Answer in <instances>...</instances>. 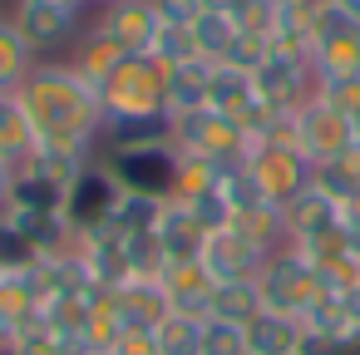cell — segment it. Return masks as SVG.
Wrapping results in <instances>:
<instances>
[{
  "instance_id": "obj_1",
  "label": "cell",
  "mask_w": 360,
  "mask_h": 355,
  "mask_svg": "<svg viewBox=\"0 0 360 355\" xmlns=\"http://www.w3.org/2000/svg\"><path fill=\"white\" fill-rule=\"evenodd\" d=\"M30 124H35V138L40 148L50 153H75V158H99V143H104V99L94 84H84L70 60H40L35 75L15 89Z\"/></svg>"
},
{
  "instance_id": "obj_2",
  "label": "cell",
  "mask_w": 360,
  "mask_h": 355,
  "mask_svg": "<svg viewBox=\"0 0 360 355\" xmlns=\"http://www.w3.org/2000/svg\"><path fill=\"white\" fill-rule=\"evenodd\" d=\"M109 119H163L168 114V65L158 55H124L99 89Z\"/></svg>"
},
{
  "instance_id": "obj_3",
  "label": "cell",
  "mask_w": 360,
  "mask_h": 355,
  "mask_svg": "<svg viewBox=\"0 0 360 355\" xmlns=\"http://www.w3.org/2000/svg\"><path fill=\"white\" fill-rule=\"evenodd\" d=\"M6 15L15 20V30L30 40V50H35L40 60H65L70 45H75V40L84 35V25H89V11L65 6V0H11Z\"/></svg>"
},
{
  "instance_id": "obj_4",
  "label": "cell",
  "mask_w": 360,
  "mask_h": 355,
  "mask_svg": "<svg viewBox=\"0 0 360 355\" xmlns=\"http://www.w3.org/2000/svg\"><path fill=\"white\" fill-rule=\"evenodd\" d=\"M257 291H262V306H266V311L301 321V316L316 306V296H321V276H316V266L286 242V247H276L271 262L262 266Z\"/></svg>"
},
{
  "instance_id": "obj_5",
  "label": "cell",
  "mask_w": 360,
  "mask_h": 355,
  "mask_svg": "<svg viewBox=\"0 0 360 355\" xmlns=\"http://www.w3.org/2000/svg\"><path fill=\"white\" fill-rule=\"evenodd\" d=\"M173 148L178 153H193V158H207V163H242L252 138L237 119L217 114V109H193V114H178L173 119Z\"/></svg>"
},
{
  "instance_id": "obj_6",
  "label": "cell",
  "mask_w": 360,
  "mask_h": 355,
  "mask_svg": "<svg viewBox=\"0 0 360 355\" xmlns=\"http://www.w3.org/2000/svg\"><path fill=\"white\" fill-rule=\"evenodd\" d=\"M242 163H247L252 178L262 183L266 202H276V207H286L291 198H301V193L311 188V178H316V163H311L296 143H286V138H262V143H252Z\"/></svg>"
},
{
  "instance_id": "obj_7",
  "label": "cell",
  "mask_w": 360,
  "mask_h": 355,
  "mask_svg": "<svg viewBox=\"0 0 360 355\" xmlns=\"http://www.w3.org/2000/svg\"><path fill=\"white\" fill-rule=\"evenodd\" d=\"M252 84H257V99L276 114H296L316 99V65L306 55H286V50H271L257 70H252Z\"/></svg>"
},
{
  "instance_id": "obj_8",
  "label": "cell",
  "mask_w": 360,
  "mask_h": 355,
  "mask_svg": "<svg viewBox=\"0 0 360 355\" xmlns=\"http://www.w3.org/2000/svg\"><path fill=\"white\" fill-rule=\"evenodd\" d=\"M104 168L119 178L124 193H148V198H173V178H178V148L173 143H148V148H119V153H99Z\"/></svg>"
},
{
  "instance_id": "obj_9",
  "label": "cell",
  "mask_w": 360,
  "mask_h": 355,
  "mask_svg": "<svg viewBox=\"0 0 360 355\" xmlns=\"http://www.w3.org/2000/svg\"><path fill=\"white\" fill-rule=\"evenodd\" d=\"M119 198H124L119 178L104 168V158H94V163H84V173L75 178V188H70V198H65V222H70L79 237L104 232L109 217H114V207H119Z\"/></svg>"
},
{
  "instance_id": "obj_10",
  "label": "cell",
  "mask_w": 360,
  "mask_h": 355,
  "mask_svg": "<svg viewBox=\"0 0 360 355\" xmlns=\"http://www.w3.org/2000/svg\"><path fill=\"white\" fill-rule=\"evenodd\" d=\"M311 65H316V79L360 75V20H355V15H345L340 6H326V11L316 15Z\"/></svg>"
},
{
  "instance_id": "obj_11",
  "label": "cell",
  "mask_w": 360,
  "mask_h": 355,
  "mask_svg": "<svg viewBox=\"0 0 360 355\" xmlns=\"http://www.w3.org/2000/svg\"><path fill=\"white\" fill-rule=\"evenodd\" d=\"M291 143H296L311 163H330V158H340V153L355 143V124H350L345 114H335L330 104L311 99L306 109L291 114Z\"/></svg>"
},
{
  "instance_id": "obj_12",
  "label": "cell",
  "mask_w": 360,
  "mask_h": 355,
  "mask_svg": "<svg viewBox=\"0 0 360 355\" xmlns=\"http://www.w3.org/2000/svg\"><path fill=\"white\" fill-rule=\"evenodd\" d=\"M89 25H99L124 55H148L163 30V15L153 11V0H104L89 15Z\"/></svg>"
},
{
  "instance_id": "obj_13",
  "label": "cell",
  "mask_w": 360,
  "mask_h": 355,
  "mask_svg": "<svg viewBox=\"0 0 360 355\" xmlns=\"http://www.w3.org/2000/svg\"><path fill=\"white\" fill-rule=\"evenodd\" d=\"M202 266H207V276L212 281H257L262 276V266L271 262V247H262V242H252L247 232H237V227H222V232H207V242H202V257H198Z\"/></svg>"
},
{
  "instance_id": "obj_14",
  "label": "cell",
  "mask_w": 360,
  "mask_h": 355,
  "mask_svg": "<svg viewBox=\"0 0 360 355\" xmlns=\"http://www.w3.org/2000/svg\"><path fill=\"white\" fill-rule=\"evenodd\" d=\"M153 237H158V247H163V257H168V262H198V257H202V242H207V227L193 217V207H188V202L168 198V202H163V212H158Z\"/></svg>"
},
{
  "instance_id": "obj_15",
  "label": "cell",
  "mask_w": 360,
  "mask_h": 355,
  "mask_svg": "<svg viewBox=\"0 0 360 355\" xmlns=\"http://www.w3.org/2000/svg\"><path fill=\"white\" fill-rule=\"evenodd\" d=\"M207 109L237 119L247 129V119L262 109L257 99V84H252V70H237V65H212V84H207Z\"/></svg>"
},
{
  "instance_id": "obj_16",
  "label": "cell",
  "mask_w": 360,
  "mask_h": 355,
  "mask_svg": "<svg viewBox=\"0 0 360 355\" xmlns=\"http://www.w3.org/2000/svg\"><path fill=\"white\" fill-rule=\"evenodd\" d=\"M340 222V202L335 198H326L316 183L301 193V198H291L286 207H281V227H286V242H306V237H321V232H330Z\"/></svg>"
},
{
  "instance_id": "obj_17",
  "label": "cell",
  "mask_w": 360,
  "mask_h": 355,
  "mask_svg": "<svg viewBox=\"0 0 360 355\" xmlns=\"http://www.w3.org/2000/svg\"><path fill=\"white\" fill-rule=\"evenodd\" d=\"M163 296H168V306L173 311H183V316H207V301H212V276H207V266L202 262H168L163 266Z\"/></svg>"
},
{
  "instance_id": "obj_18",
  "label": "cell",
  "mask_w": 360,
  "mask_h": 355,
  "mask_svg": "<svg viewBox=\"0 0 360 355\" xmlns=\"http://www.w3.org/2000/svg\"><path fill=\"white\" fill-rule=\"evenodd\" d=\"M109 301H114V316H119L124 325H148V330L173 311L168 296H163V281H148V276H134V281L114 286Z\"/></svg>"
},
{
  "instance_id": "obj_19",
  "label": "cell",
  "mask_w": 360,
  "mask_h": 355,
  "mask_svg": "<svg viewBox=\"0 0 360 355\" xmlns=\"http://www.w3.org/2000/svg\"><path fill=\"white\" fill-rule=\"evenodd\" d=\"M35 153H40V138H35V124H30L20 94H0V163L25 168Z\"/></svg>"
},
{
  "instance_id": "obj_20",
  "label": "cell",
  "mask_w": 360,
  "mask_h": 355,
  "mask_svg": "<svg viewBox=\"0 0 360 355\" xmlns=\"http://www.w3.org/2000/svg\"><path fill=\"white\" fill-rule=\"evenodd\" d=\"M65 60H70V70H75L84 84L104 89V79H109V75H114V65L124 60V50H119L99 25H84V35L70 45V55H65Z\"/></svg>"
},
{
  "instance_id": "obj_21",
  "label": "cell",
  "mask_w": 360,
  "mask_h": 355,
  "mask_svg": "<svg viewBox=\"0 0 360 355\" xmlns=\"http://www.w3.org/2000/svg\"><path fill=\"white\" fill-rule=\"evenodd\" d=\"M40 55L30 50V40L15 30V20L0 11V94H15L30 75H35Z\"/></svg>"
},
{
  "instance_id": "obj_22",
  "label": "cell",
  "mask_w": 360,
  "mask_h": 355,
  "mask_svg": "<svg viewBox=\"0 0 360 355\" xmlns=\"http://www.w3.org/2000/svg\"><path fill=\"white\" fill-rule=\"evenodd\" d=\"M207 84H212V65L207 60H188L168 70V119L207 109Z\"/></svg>"
},
{
  "instance_id": "obj_23",
  "label": "cell",
  "mask_w": 360,
  "mask_h": 355,
  "mask_svg": "<svg viewBox=\"0 0 360 355\" xmlns=\"http://www.w3.org/2000/svg\"><path fill=\"white\" fill-rule=\"evenodd\" d=\"M148 143H173V119H109L104 124V143L99 153H119V148H148Z\"/></svg>"
},
{
  "instance_id": "obj_24",
  "label": "cell",
  "mask_w": 360,
  "mask_h": 355,
  "mask_svg": "<svg viewBox=\"0 0 360 355\" xmlns=\"http://www.w3.org/2000/svg\"><path fill=\"white\" fill-rule=\"evenodd\" d=\"M262 311H266V306H262L257 281H217V286H212L207 321H232V325H247V321H257Z\"/></svg>"
},
{
  "instance_id": "obj_25",
  "label": "cell",
  "mask_w": 360,
  "mask_h": 355,
  "mask_svg": "<svg viewBox=\"0 0 360 355\" xmlns=\"http://www.w3.org/2000/svg\"><path fill=\"white\" fill-rule=\"evenodd\" d=\"M296 340H301V321H291V316L262 311L257 321H247V350L252 355H291Z\"/></svg>"
},
{
  "instance_id": "obj_26",
  "label": "cell",
  "mask_w": 360,
  "mask_h": 355,
  "mask_svg": "<svg viewBox=\"0 0 360 355\" xmlns=\"http://www.w3.org/2000/svg\"><path fill=\"white\" fill-rule=\"evenodd\" d=\"M202 325H207V316H183V311H168V316L153 325L158 355H202Z\"/></svg>"
},
{
  "instance_id": "obj_27",
  "label": "cell",
  "mask_w": 360,
  "mask_h": 355,
  "mask_svg": "<svg viewBox=\"0 0 360 355\" xmlns=\"http://www.w3.org/2000/svg\"><path fill=\"white\" fill-rule=\"evenodd\" d=\"M237 25H232V15H222V11H202L198 20H193V40H198V60H207V65H222L227 55H232V45H237Z\"/></svg>"
},
{
  "instance_id": "obj_28",
  "label": "cell",
  "mask_w": 360,
  "mask_h": 355,
  "mask_svg": "<svg viewBox=\"0 0 360 355\" xmlns=\"http://www.w3.org/2000/svg\"><path fill=\"white\" fill-rule=\"evenodd\" d=\"M168 198H148V193H124L114 217H109V232L129 237V232H153L158 227V212H163Z\"/></svg>"
},
{
  "instance_id": "obj_29",
  "label": "cell",
  "mask_w": 360,
  "mask_h": 355,
  "mask_svg": "<svg viewBox=\"0 0 360 355\" xmlns=\"http://www.w3.org/2000/svg\"><path fill=\"white\" fill-rule=\"evenodd\" d=\"M217 183H222V163H207V158L178 153V178H173V198H178V202H193V198L212 193Z\"/></svg>"
},
{
  "instance_id": "obj_30",
  "label": "cell",
  "mask_w": 360,
  "mask_h": 355,
  "mask_svg": "<svg viewBox=\"0 0 360 355\" xmlns=\"http://www.w3.org/2000/svg\"><path fill=\"white\" fill-rule=\"evenodd\" d=\"M124 257H129V276H148V281H158L163 266H168V257H163L153 232H129L124 237Z\"/></svg>"
},
{
  "instance_id": "obj_31",
  "label": "cell",
  "mask_w": 360,
  "mask_h": 355,
  "mask_svg": "<svg viewBox=\"0 0 360 355\" xmlns=\"http://www.w3.org/2000/svg\"><path fill=\"white\" fill-rule=\"evenodd\" d=\"M40 257L30 247V237L11 222V217H0V271H30Z\"/></svg>"
},
{
  "instance_id": "obj_32",
  "label": "cell",
  "mask_w": 360,
  "mask_h": 355,
  "mask_svg": "<svg viewBox=\"0 0 360 355\" xmlns=\"http://www.w3.org/2000/svg\"><path fill=\"white\" fill-rule=\"evenodd\" d=\"M148 55H158V60H163L168 70H173V65H188V60H198V40H193V25H163Z\"/></svg>"
},
{
  "instance_id": "obj_33",
  "label": "cell",
  "mask_w": 360,
  "mask_h": 355,
  "mask_svg": "<svg viewBox=\"0 0 360 355\" xmlns=\"http://www.w3.org/2000/svg\"><path fill=\"white\" fill-rule=\"evenodd\" d=\"M316 99L330 104L335 114L355 119L360 114V75H335V79H316Z\"/></svg>"
},
{
  "instance_id": "obj_34",
  "label": "cell",
  "mask_w": 360,
  "mask_h": 355,
  "mask_svg": "<svg viewBox=\"0 0 360 355\" xmlns=\"http://www.w3.org/2000/svg\"><path fill=\"white\" fill-rule=\"evenodd\" d=\"M202 355H252V350H247V325L207 321V325H202Z\"/></svg>"
},
{
  "instance_id": "obj_35",
  "label": "cell",
  "mask_w": 360,
  "mask_h": 355,
  "mask_svg": "<svg viewBox=\"0 0 360 355\" xmlns=\"http://www.w3.org/2000/svg\"><path fill=\"white\" fill-rule=\"evenodd\" d=\"M232 25H237L242 35H266V40H271V25H276V0H237Z\"/></svg>"
},
{
  "instance_id": "obj_36",
  "label": "cell",
  "mask_w": 360,
  "mask_h": 355,
  "mask_svg": "<svg viewBox=\"0 0 360 355\" xmlns=\"http://www.w3.org/2000/svg\"><path fill=\"white\" fill-rule=\"evenodd\" d=\"M193 207V217L207 227V232H222V227H232V207H227V198L212 188V193H202V198H193L188 202Z\"/></svg>"
},
{
  "instance_id": "obj_37",
  "label": "cell",
  "mask_w": 360,
  "mask_h": 355,
  "mask_svg": "<svg viewBox=\"0 0 360 355\" xmlns=\"http://www.w3.org/2000/svg\"><path fill=\"white\" fill-rule=\"evenodd\" d=\"M109 355H158V340H153L148 325H124V330L114 335Z\"/></svg>"
},
{
  "instance_id": "obj_38",
  "label": "cell",
  "mask_w": 360,
  "mask_h": 355,
  "mask_svg": "<svg viewBox=\"0 0 360 355\" xmlns=\"http://www.w3.org/2000/svg\"><path fill=\"white\" fill-rule=\"evenodd\" d=\"M153 11L163 15V25H193L207 6L202 0H153Z\"/></svg>"
},
{
  "instance_id": "obj_39",
  "label": "cell",
  "mask_w": 360,
  "mask_h": 355,
  "mask_svg": "<svg viewBox=\"0 0 360 355\" xmlns=\"http://www.w3.org/2000/svg\"><path fill=\"white\" fill-rule=\"evenodd\" d=\"M291 355H340V340H335V335H321V330H311V325H301V340H296Z\"/></svg>"
},
{
  "instance_id": "obj_40",
  "label": "cell",
  "mask_w": 360,
  "mask_h": 355,
  "mask_svg": "<svg viewBox=\"0 0 360 355\" xmlns=\"http://www.w3.org/2000/svg\"><path fill=\"white\" fill-rule=\"evenodd\" d=\"M330 163H335V168H340V173L355 183V193H360V138H355V143H350L340 158H330Z\"/></svg>"
},
{
  "instance_id": "obj_41",
  "label": "cell",
  "mask_w": 360,
  "mask_h": 355,
  "mask_svg": "<svg viewBox=\"0 0 360 355\" xmlns=\"http://www.w3.org/2000/svg\"><path fill=\"white\" fill-rule=\"evenodd\" d=\"M11 183H15V168L0 163V212H6V202H11Z\"/></svg>"
},
{
  "instance_id": "obj_42",
  "label": "cell",
  "mask_w": 360,
  "mask_h": 355,
  "mask_svg": "<svg viewBox=\"0 0 360 355\" xmlns=\"http://www.w3.org/2000/svg\"><path fill=\"white\" fill-rule=\"evenodd\" d=\"M340 355H360V325H350V330L340 335Z\"/></svg>"
},
{
  "instance_id": "obj_43",
  "label": "cell",
  "mask_w": 360,
  "mask_h": 355,
  "mask_svg": "<svg viewBox=\"0 0 360 355\" xmlns=\"http://www.w3.org/2000/svg\"><path fill=\"white\" fill-rule=\"evenodd\" d=\"M276 6H301V11H326L330 0H276Z\"/></svg>"
},
{
  "instance_id": "obj_44",
  "label": "cell",
  "mask_w": 360,
  "mask_h": 355,
  "mask_svg": "<svg viewBox=\"0 0 360 355\" xmlns=\"http://www.w3.org/2000/svg\"><path fill=\"white\" fill-rule=\"evenodd\" d=\"M202 6H207V11H222V15H232V11H237V0H202Z\"/></svg>"
},
{
  "instance_id": "obj_45",
  "label": "cell",
  "mask_w": 360,
  "mask_h": 355,
  "mask_svg": "<svg viewBox=\"0 0 360 355\" xmlns=\"http://www.w3.org/2000/svg\"><path fill=\"white\" fill-rule=\"evenodd\" d=\"M330 6H340L345 15H355V20H360V0H330Z\"/></svg>"
},
{
  "instance_id": "obj_46",
  "label": "cell",
  "mask_w": 360,
  "mask_h": 355,
  "mask_svg": "<svg viewBox=\"0 0 360 355\" xmlns=\"http://www.w3.org/2000/svg\"><path fill=\"white\" fill-rule=\"evenodd\" d=\"M79 6H84V11H89V15H94V11H99V6H104V0H79Z\"/></svg>"
},
{
  "instance_id": "obj_47",
  "label": "cell",
  "mask_w": 360,
  "mask_h": 355,
  "mask_svg": "<svg viewBox=\"0 0 360 355\" xmlns=\"http://www.w3.org/2000/svg\"><path fill=\"white\" fill-rule=\"evenodd\" d=\"M350 124H355V138H360V114H355V119H350Z\"/></svg>"
},
{
  "instance_id": "obj_48",
  "label": "cell",
  "mask_w": 360,
  "mask_h": 355,
  "mask_svg": "<svg viewBox=\"0 0 360 355\" xmlns=\"http://www.w3.org/2000/svg\"><path fill=\"white\" fill-rule=\"evenodd\" d=\"M355 291H360V266H355Z\"/></svg>"
},
{
  "instance_id": "obj_49",
  "label": "cell",
  "mask_w": 360,
  "mask_h": 355,
  "mask_svg": "<svg viewBox=\"0 0 360 355\" xmlns=\"http://www.w3.org/2000/svg\"><path fill=\"white\" fill-rule=\"evenodd\" d=\"M0 276H6V271H0Z\"/></svg>"
},
{
  "instance_id": "obj_50",
  "label": "cell",
  "mask_w": 360,
  "mask_h": 355,
  "mask_svg": "<svg viewBox=\"0 0 360 355\" xmlns=\"http://www.w3.org/2000/svg\"><path fill=\"white\" fill-rule=\"evenodd\" d=\"M20 355H25V350H20Z\"/></svg>"
}]
</instances>
